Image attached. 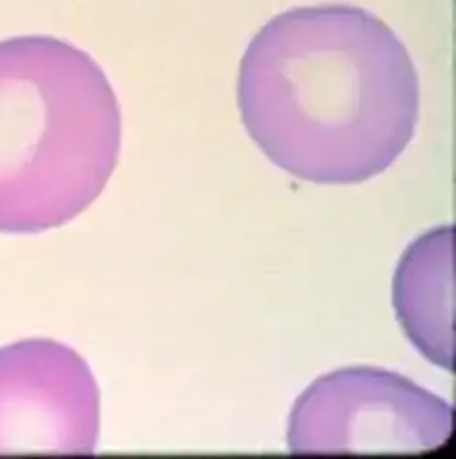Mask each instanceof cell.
<instances>
[{"label":"cell","mask_w":456,"mask_h":459,"mask_svg":"<svg viewBox=\"0 0 456 459\" xmlns=\"http://www.w3.org/2000/svg\"><path fill=\"white\" fill-rule=\"evenodd\" d=\"M238 101L273 164L315 184H359L385 173L410 143L420 82L381 19L322 4L284 12L258 31Z\"/></svg>","instance_id":"obj_1"},{"label":"cell","mask_w":456,"mask_h":459,"mask_svg":"<svg viewBox=\"0 0 456 459\" xmlns=\"http://www.w3.org/2000/svg\"><path fill=\"white\" fill-rule=\"evenodd\" d=\"M122 112L103 68L50 35L0 41V234L59 228L117 169Z\"/></svg>","instance_id":"obj_2"},{"label":"cell","mask_w":456,"mask_h":459,"mask_svg":"<svg viewBox=\"0 0 456 459\" xmlns=\"http://www.w3.org/2000/svg\"><path fill=\"white\" fill-rule=\"evenodd\" d=\"M454 410L399 373L345 368L317 378L293 406V454L431 452L447 445Z\"/></svg>","instance_id":"obj_3"},{"label":"cell","mask_w":456,"mask_h":459,"mask_svg":"<svg viewBox=\"0 0 456 459\" xmlns=\"http://www.w3.org/2000/svg\"><path fill=\"white\" fill-rule=\"evenodd\" d=\"M100 390L89 364L50 338L0 350V454H94Z\"/></svg>","instance_id":"obj_4"},{"label":"cell","mask_w":456,"mask_h":459,"mask_svg":"<svg viewBox=\"0 0 456 459\" xmlns=\"http://www.w3.org/2000/svg\"><path fill=\"white\" fill-rule=\"evenodd\" d=\"M394 307L408 340L433 364L454 369V228L414 241L394 278Z\"/></svg>","instance_id":"obj_5"}]
</instances>
